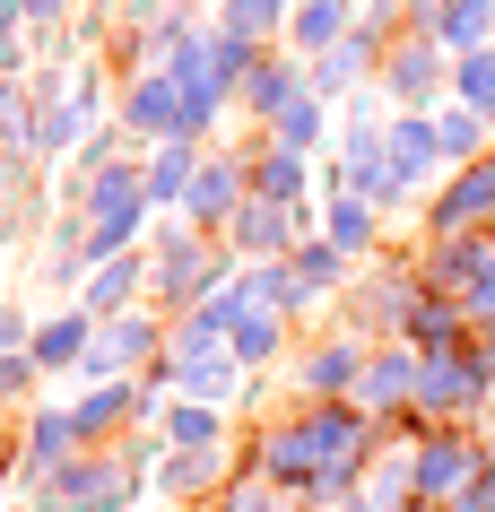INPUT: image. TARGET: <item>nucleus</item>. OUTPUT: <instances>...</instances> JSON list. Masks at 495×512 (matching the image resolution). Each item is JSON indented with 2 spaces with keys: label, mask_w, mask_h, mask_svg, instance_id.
Returning <instances> with one entry per match:
<instances>
[{
  "label": "nucleus",
  "mask_w": 495,
  "mask_h": 512,
  "mask_svg": "<svg viewBox=\"0 0 495 512\" xmlns=\"http://www.w3.org/2000/svg\"><path fill=\"white\" fill-rule=\"evenodd\" d=\"M148 356H157V322H148V313H113V330H96L87 365H96L105 382H131L122 365H148Z\"/></svg>",
  "instance_id": "1"
},
{
  "label": "nucleus",
  "mask_w": 495,
  "mask_h": 512,
  "mask_svg": "<svg viewBox=\"0 0 495 512\" xmlns=\"http://www.w3.org/2000/svg\"><path fill=\"white\" fill-rule=\"evenodd\" d=\"M131 408H148V391H139V382H96L87 400H70V443H96V434H113Z\"/></svg>",
  "instance_id": "2"
},
{
  "label": "nucleus",
  "mask_w": 495,
  "mask_h": 512,
  "mask_svg": "<svg viewBox=\"0 0 495 512\" xmlns=\"http://www.w3.org/2000/svg\"><path fill=\"white\" fill-rule=\"evenodd\" d=\"M87 348H96V313H87V304H70V313H53V322H44V330L27 339V356L44 365V374H53V365H79Z\"/></svg>",
  "instance_id": "3"
},
{
  "label": "nucleus",
  "mask_w": 495,
  "mask_h": 512,
  "mask_svg": "<svg viewBox=\"0 0 495 512\" xmlns=\"http://www.w3.org/2000/svg\"><path fill=\"white\" fill-rule=\"evenodd\" d=\"M252 200V183H235V165H200L192 191H183V209L200 217V226H235V209Z\"/></svg>",
  "instance_id": "4"
},
{
  "label": "nucleus",
  "mask_w": 495,
  "mask_h": 512,
  "mask_svg": "<svg viewBox=\"0 0 495 512\" xmlns=\"http://www.w3.org/2000/svg\"><path fill=\"white\" fill-rule=\"evenodd\" d=\"M330 252H339V261L374 252V200H357V191H339V200H330Z\"/></svg>",
  "instance_id": "5"
},
{
  "label": "nucleus",
  "mask_w": 495,
  "mask_h": 512,
  "mask_svg": "<svg viewBox=\"0 0 495 512\" xmlns=\"http://www.w3.org/2000/svg\"><path fill=\"white\" fill-rule=\"evenodd\" d=\"M435 165V122H417V113H391V183H409Z\"/></svg>",
  "instance_id": "6"
},
{
  "label": "nucleus",
  "mask_w": 495,
  "mask_h": 512,
  "mask_svg": "<svg viewBox=\"0 0 495 512\" xmlns=\"http://www.w3.org/2000/svg\"><path fill=\"white\" fill-rule=\"evenodd\" d=\"M495 27V0H452V9H443L435 18V44L443 53H478V35Z\"/></svg>",
  "instance_id": "7"
},
{
  "label": "nucleus",
  "mask_w": 495,
  "mask_h": 512,
  "mask_svg": "<svg viewBox=\"0 0 495 512\" xmlns=\"http://www.w3.org/2000/svg\"><path fill=\"white\" fill-rule=\"evenodd\" d=\"M296 191H304V157H287V148H261L252 157V200H278L287 209Z\"/></svg>",
  "instance_id": "8"
},
{
  "label": "nucleus",
  "mask_w": 495,
  "mask_h": 512,
  "mask_svg": "<svg viewBox=\"0 0 495 512\" xmlns=\"http://www.w3.org/2000/svg\"><path fill=\"white\" fill-rule=\"evenodd\" d=\"M478 209H495V165H469L461 191H443V200H435V226H461V217H478Z\"/></svg>",
  "instance_id": "9"
},
{
  "label": "nucleus",
  "mask_w": 495,
  "mask_h": 512,
  "mask_svg": "<svg viewBox=\"0 0 495 512\" xmlns=\"http://www.w3.org/2000/svg\"><path fill=\"white\" fill-rule=\"evenodd\" d=\"M313 139H322V105H313V96H296V105H287V113L270 122V148H287V157H304Z\"/></svg>",
  "instance_id": "10"
},
{
  "label": "nucleus",
  "mask_w": 495,
  "mask_h": 512,
  "mask_svg": "<svg viewBox=\"0 0 495 512\" xmlns=\"http://www.w3.org/2000/svg\"><path fill=\"white\" fill-rule=\"evenodd\" d=\"M183 165H192V139H165L157 165H148V200H183V191H192V174H183Z\"/></svg>",
  "instance_id": "11"
},
{
  "label": "nucleus",
  "mask_w": 495,
  "mask_h": 512,
  "mask_svg": "<svg viewBox=\"0 0 495 512\" xmlns=\"http://www.w3.org/2000/svg\"><path fill=\"white\" fill-rule=\"evenodd\" d=\"M452 339H461V313H452V304H409V348H452Z\"/></svg>",
  "instance_id": "12"
},
{
  "label": "nucleus",
  "mask_w": 495,
  "mask_h": 512,
  "mask_svg": "<svg viewBox=\"0 0 495 512\" xmlns=\"http://www.w3.org/2000/svg\"><path fill=\"white\" fill-rule=\"evenodd\" d=\"M235 243H252V252H261V243H287V209H278V200H244V209H235Z\"/></svg>",
  "instance_id": "13"
},
{
  "label": "nucleus",
  "mask_w": 495,
  "mask_h": 512,
  "mask_svg": "<svg viewBox=\"0 0 495 512\" xmlns=\"http://www.w3.org/2000/svg\"><path fill=\"white\" fill-rule=\"evenodd\" d=\"M278 18H287V0H226V35H235V44H252V35H270Z\"/></svg>",
  "instance_id": "14"
},
{
  "label": "nucleus",
  "mask_w": 495,
  "mask_h": 512,
  "mask_svg": "<svg viewBox=\"0 0 495 512\" xmlns=\"http://www.w3.org/2000/svg\"><path fill=\"white\" fill-rule=\"evenodd\" d=\"M322 44H348V35H339V0H304V18H296V53H322Z\"/></svg>",
  "instance_id": "15"
},
{
  "label": "nucleus",
  "mask_w": 495,
  "mask_h": 512,
  "mask_svg": "<svg viewBox=\"0 0 495 512\" xmlns=\"http://www.w3.org/2000/svg\"><path fill=\"white\" fill-rule=\"evenodd\" d=\"M409 391H417V365H409V356H383V365H374V374H365V400H374V408H391V400H409Z\"/></svg>",
  "instance_id": "16"
},
{
  "label": "nucleus",
  "mask_w": 495,
  "mask_h": 512,
  "mask_svg": "<svg viewBox=\"0 0 495 512\" xmlns=\"http://www.w3.org/2000/svg\"><path fill=\"white\" fill-rule=\"evenodd\" d=\"M53 452H70V408H35V426H27V460L44 469Z\"/></svg>",
  "instance_id": "17"
},
{
  "label": "nucleus",
  "mask_w": 495,
  "mask_h": 512,
  "mask_svg": "<svg viewBox=\"0 0 495 512\" xmlns=\"http://www.w3.org/2000/svg\"><path fill=\"white\" fill-rule=\"evenodd\" d=\"M435 79H443V53H417V44H409V53H391V87H400V96H426Z\"/></svg>",
  "instance_id": "18"
},
{
  "label": "nucleus",
  "mask_w": 495,
  "mask_h": 512,
  "mask_svg": "<svg viewBox=\"0 0 495 512\" xmlns=\"http://www.w3.org/2000/svg\"><path fill=\"white\" fill-rule=\"evenodd\" d=\"M461 96H469L478 122H495V53H469L461 61Z\"/></svg>",
  "instance_id": "19"
},
{
  "label": "nucleus",
  "mask_w": 495,
  "mask_h": 512,
  "mask_svg": "<svg viewBox=\"0 0 495 512\" xmlns=\"http://www.w3.org/2000/svg\"><path fill=\"white\" fill-rule=\"evenodd\" d=\"M226 348L244 356V365H261V356H270V348H278V322H270V313H244V322L226 330Z\"/></svg>",
  "instance_id": "20"
},
{
  "label": "nucleus",
  "mask_w": 495,
  "mask_h": 512,
  "mask_svg": "<svg viewBox=\"0 0 495 512\" xmlns=\"http://www.w3.org/2000/svg\"><path fill=\"white\" fill-rule=\"evenodd\" d=\"M348 270V261H339V252H330V243H304L296 261H287V278H296V287H330V278Z\"/></svg>",
  "instance_id": "21"
},
{
  "label": "nucleus",
  "mask_w": 495,
  "mask_h": 512,
  "mask_svg": "<svg viewBox=\"0 0 495 512\" xmlns=\"http://www.w3.org/2000/svg\"><path fill=\"white\" fill-rule=\"evenodd\" d=\"M304 382H313V391H322V400H330L339 382H357V348H339V339H330V348L313 356V374H304Z\"/></svg>",
  "instance_id": "22"
},
{
  "label": "nucleus",
  "mask_w": 495,
  "mask_h": 512,
  "mask_svg": "<svg viewBox=\"0 0 495 512\" xmlns=\"http://www.w3.org/2000/svg\"><path fill=\"white\" fill-rule=\"evenodd\" d=\"M139 278H148V270H139V261H113V270H105V278H96V287H87V313H105V304H113V296H131Z\"/></svg>",
  "instance_id": "23"
},
{
  "label": "nucleus",
  "mask_w": 495,
  "mask_h": 512,
  "mask_svg": "<svg viewBox=\"0 0 495 512\" xmlns=\"http://www.w3.org/2000/svg\"><path fill=\"white\" fill-rule=\"evenodd\" d=\"M461 443H435V452H426V469H417V486H426V495H443V486H452V478H461Z\"/></svg>",
  "instance_id": "24"
},
{
  "label": "nucleus",
  "mask_w": 495,
  "mask_h": 512,
  "mask_svg": "<svg viewBox=\"0 0 495 512\" xmlns=\"http://www.w3.org/2000/svg\"><path fill=\"white\" fill-rule=\"evenodd\" d=\"M0 139L9 148H35V122H27V96L18 87H0Z\"/></svg>",
  "instance_id": "25"
},
{
  "label": "nucleus",
  "mask_w": 495,
  "mask_h": 512,
  "mask_svg": "<svg viewBox=\"0 0 495 512\" xmlns=\"http://www.w3.org/2000/svg\"><path fill=\"white\" fill-rule=\"evenodd\" d=\"M478 131H487V122H478V113H443V122H435V139H443V148H452V157H469V148H478Z\"/></svg>",
  "instance_id": "26"
},
{
  "label": "nucleus",
  "mask_w": 495,
  "mask_h": 512,
  "mask_svg": "<svg viewBox=\"0 0 495 512\" xmlns=\"http://www.w3.org/2000/svg\"><path fill=\"white\" fill-rule=\"evenodd\" d=\"M35 374H44V365H35V356L18 348L9 365H0V408H9V400H27V382H35Z\"/></svg>",
  "instance_id": "27"
},
{
  "label": "nucleus",
  "mask_w": 495,
  "mask_h": 512,
  "mask_svg": "<svg viewBox=\"0 0 495 512\" xmlns=\"http://www.w3.org/2000/svg\"><path fill=\"white\" fill-rule=\"evenodd\" d=\"M174 443H183V452L218 443V408H209V417H200V408H183V417H174Z\"/></svg>",
  "instance_id": "28"
},
{
  "label": "nucleus",
  "mask_w": 495,
  "mask_h": 512,
  "mask_svg": "<svg viewBox=\"0 0 495 512\" xmlns=\"http://www.w3.org/2000/svg\"><path fill=\"white\" fill-rule=\"evenodd\" d=\"M27 339H35V330H27V313H9V304H0V348L18 356V348H27Z\"/></svg>",
  "instance_id": "29"
},
{
  "label": "nucleus",
  "mask_w": 495,
  "mask_h": 512,
  "mask_svg": "<svg viewBox=\"0 0 495 512\" xmlns=\"http://www.w3.org/2000/svg\"><path fill=\"white\" fill-rule=\"evenodd\" d=\"M0 61H18V0H0Z\"/></svg>",
  "instance_id": "30"
},
{
  "label": "nucleus",
  "mask_w": 495,
  "mask_h": 512,
  "mask_svg": "<svg viewBox=\"0 0 495 512\" xmlns=\"http://www.w3.org/2000/svg\"><path fill=\"white\" fill-rule=\"evenodd\" d=\"M235 512H270V504H261V486H244V504H235Z\"/></svg>",
  "instance_id": "31"
},
{
  "label": "nucleus",
  "mask_w": 495,
  "mask_h": 512,
  "mask_svg": "<svg viewBox=\"0 0 495 512\" xmlns=\"http://www.w3.org/2000/svg\"><path fill=\"white\" fill-rule=\"evenodd\" d=\"M18 9H35V18H53V9H61V0H18Z\"/></svg>",
  "instance_id": "32"
},
{
  "label": "nucleus",
  "mask_w": 495,
  "mask_h": 512,
  "mask_svg": "<svg viewBox=\"0 0 495 512\" xmlns=\"http://www.w3.org/2000/svg\"><path fill=\"white\" fill-rule=\"evenodd\" d=\"M0 200H9V165H0Z\"/></svg>",
  "instance_id": "33"
}]
</instances>
